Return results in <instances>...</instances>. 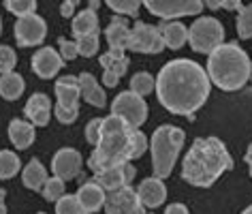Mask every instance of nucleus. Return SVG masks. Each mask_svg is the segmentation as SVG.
I'll return each instance as SVG.
<instances>
[{"mask_svg":"<svg viewBox=\"0 0 252 214\" xmlns=\"http://www.w3.org/2000/svg\"><path fill=\"white\" fill-rule=\"evenodd\" d=\"M103 84H105V86H109V88H116V86L120 84V77H118V75H113V73H109V71H105V75H103Z\"/></svg>","mask_w":252,"mask_h":214,"instance_id":"nucleus-40","label":"nucleus"},{"mask_svg":"<svg viewBox=\"0 0 252 214\" xmlns=\"http://www.w3.org/2000/svg\"><path fill=\"white\" fill-rule=\"evenodd\" d=\"M100 124H103V118H94L86 127V142L92 143V146H96V142L100 137Z\"/></svg>","mask_w":252,"mask_h":214,"instance_id":"nucleus-38","label":"nucleus"},{"mask_svg":"<svg viewBox=\"0 0 252 214\" xmlns=\"http://www.w3.org/2000/svg\"><path fill=\"white\" fill-rule=\"evenodd\" d=\"M45 35H47V24L36 13L22 15L20 20L15 22V39L20 43V47L39 45V43H43V39H45Z\"/></svg>","mask_w":252,"mask_h":214,"instance_id":"nucleus-12","label":"nucleus"},{"mask_svg":"<svg viewBox=\"0 0 252 214\" xmlns=\"http://www.w3.org/2000/svg\"><path fill=\"white\" fill-rule=\"evenodd\" d=\"M184 131L180 127H173V124H162L154 131L150 150H152V169L156 178L171 176L175 159H178L180 150L184 146Z\"/></svg>","mask_w":252,"mask_h":214,"instance_id":"nucleus-5","label":"nucleus"},{"mask_svg":"<svg viewBox=\"0 0 252 214\" xmlns=\"http://www.w3.org/2000/svg\"><path fill=\"white\" fill-rule=\"evenodd\" d=\"M56 97L58 103L54 107V114L62 124H73L79 116V79L73 75L60 77L56 81Z\"/></svg>","mask_w":252,"mask_h":214,"instance_id":"nucleus-7","label":"nucleus"},{"mask_svg":"<svg viewBox=\"0 0 252 214\" xmlns=\"http://www.w3.org/2000/svg\"><path fill=\"white\" fill-rule=\"evenodd\" d=\"M137 195H139V201L148 210H154V208L165 204L167 186H165V182H162V178H156L154 176V178H148L141 182L139 188H137Z\"/></svg>","mask_w":252,"mask_h":214,"instance_id":"nucleus-17","label":"nucleus"},{"mask_svg":"<svg viewBox=\"0 0 252 214\" xmlns=\"http://www.w3.org/2000/svg\"><path fill=\"white\" fill-rule=\"evenodd\" d=\"M58 43H60V56H62V60L64 62H68V60H75L79 56V49H77V41H68V39H58Z\"/></svg>","mask_w":252,"mask_h":214,"instance_id":"nucleus-37","label":"nucleus"},{"mask_svg":"<svg viewBox=\"0 0 252 214\" xmlns=\"http://www.w3.org/2000/svg\"><path fill=\"white\" fill-rule=\"evenodd\" d=\"M52 101H49L47 94L43 92H34L30 94L26 107H24V114L30 118V122L34 127H47L49 118H52Z\"/></svg>","mask_w":252,"mask_h":214,"instance_id":"nucleus-16","label":"nucleus"},{"mask_svg":"<svg viewBox=\"0 0 252 214\" xmlns=\"http://www.w3.org/2000/svg\"><path fill=\"white\" fill-rule=\"evenodd\" d=\"M64 195V180L60 178H47V182L43 184V197L45 201H58Z\"/></svg>","mask_w":252,"mask_h":214,"instance_id":"nucleus-32","label":"nucleus"},{"mask_svg":"<svg viewBox=\"0 0 252 214\" xmlns=\"http://www.w3.org/2000/svg\"><path fill=\"white\" fill-rule=\"evenodd\" d=\"M4 9L11 11V13H15L17 17H22V15L34 13L36 0H4Z\"/></svg>","mask_w":252,"mask_h":214,"instance_id":"nucleus-34","label":"nucleus"},{"mask_svg":"<svg viewBox=\"0 0 252 214\" xmlns=\"http://www.w3.org/2000/svg\"><path fill=\"white\" fill-rule=\"evenodd\" d=\"M135 176H137L135 165L130 161H126L118 167H111V169H105V172L94 174L92 180L109 193V191H116V188H122V186H130V182L135 180Z\"/></svg>","mask_w":252,"mask_h":214,"instance_id":"nucleus-13","label":"nucleus"},{"mask_svg":"<svg viewBox=\"0 0 252 214\" xmlns=\"http://www.w3.org/2000/svg\"><path fill=\"white\" fill-rule=\"evenodd\" d=\"M105 212L107 214H148L146 206L139 201V195L130 186H122L107 193Z\"/></svg>","mask_w":252,"mask_h":214,"instance_id":"nucleus-11","label":"nucleus"},{"mask_svg":"<svg viewBox=\"0 0 252 214\" xmlns=\"http://www.w3.org/2000/svg\"><path fill=\"white\" fill-rule=\"evenodd\" d=\"M250 71L252 62L248 54L235 43H222L207 58V75L212 84L226 92L244 88L250 79Z\"/></svg>","mask_w":252,"mask_h":214,"instance_id":"nucleus-4","label":"nucleus"},{"mask_svg":"<svg viewBox=\"0 0 252 214\" xmlns=\"http://www.w3.org/2000/svg\"><path fill=\"white\" fill-rule=\"evenodd\" d=\"M0 35H2V20H0Z\"/></svg>","mask_w":252,"mask_h":214,"instance_id":"nucleus-48","label":"nucleus"},{"mask_svg":"<svg viewBox=\"0 0 252 214\" xmlns=\"http://www.w3.org/2000/svg\"><path fill=\"white\" fill-rule=\"evenodd\" d=\"M98 45H100L98 33H92V35H86V36H79L77 39V49L86 58H92V56L98 52Z\"/></svg>","mask_w":252,"mask_h":214,"instance_id":"nucleus-33","label":"nucleus"},{"mask_svg":"<svg viewBox=\"0 0 252 214\" xmlns=\"http://www.w3.org/2000/svg\"><path fill=\"white\" fill-rule=\"evenodd\" d=\"M111 114L120 116L126 124L139 129L143 122L148 120V105L141 94H135L133 90L120 92L111 103Z\"/></svg>","mask_w":252,"mask_h":214,"instance_id":"nucleus-8","label":"nucleus"},{"mask_svg":"<svg viewBox=\"0 0 252 214\" xmlns=\"http://www.w3.org/2000/svg\"><path fill=\"white\" fill-rule=\"evenodd\" d=\"M22 169L20 156L11 150H0V180H9Z\"/></svg>","mask_w":252,"mask_h":214,"instance_id":"nucleus-27","label":"nucleus"},{"mask_svg":"<svg viewBox=\"0 0 252 214\" xmlns=\"http://www.w3.org/2000/svg\"><path fill=\"white\" fill-rule=\"evenodd\" d=\"M165 47L167 43L162 39L158 26H150V24L143 22L135 24L128 35V43H126V49L137 54H160Z\"/></svg>","mask_w":252,"mask_h":214,"instance_id":"nucleus-9","label":"nucleus"},{"mask_svg":"<svg viewBox=\"0 0 252 214\" xmlns=\"http://www.w3.org/2000/svg\"><path fill=\"white\" fill-rule=\"evenodd\" d=\"M210 75L194 60L175 58L160 69L156 94L160 105L175 116H192L210 97Z\"/></svg>","mask_w":252,"mask_h":214,"instance_id":"nucleus-1","label":"nucleus"},{"mask_svg":"<svg viewBox=\"0 0 252 214\" xmlns=\"http://www.w3.org/2000/svg\"><path fill=\"white\" fill-rule=\"evenodd\" d=\"M222 2L224 0H203V7L212 9V11H218V9H222Z\"/></svg>","mask_w":252,"mask_h":214,"instance_id":"nucleus-43","label":"nucleus"},{"mask_svg":"<svg viewBox=\"0 0 252 214\" xmlns=\"http://www.w3.org/2000/svg\"><path fill=\"white\" fill-rule=\"evenodd\" d=\"M237 35H239V39H252V4L239 9Z\"/></svg>","mask_w":252,"mask_h":214,"instance_id":"nucleus-31","label":"nucleus"},{"mask_svg":"<svg viewBox=\"0 0 252 214\" xmlns=\"http://www.w3.org/2000/svg\"><path fill=\"white\" fill-rule=\"evenodd\" d=\"M165 214H188V208L184 204H171V206H167Z\"/></svg>","mask_w":252,"mask_h":214,"instance_id":"nucleus-41","label":"nucleus"},{"mask_svg":"<svg viewBox=\"0 0 252 214\" xmlns=\"http://www.w3.org/2000/svg\"><path fill=\"white\" fill-rule=\"evenodd\" d=\"M222 9H226V11H239V9H242V0H224Z\"/></svg>","mask_w":252,"mask_h":214,"instance_id":"nucleus-42","label":"nucleus"},{"mask_svg":"<svg viewBox=\"0 0 252 214\" xmlns=\"http://www.w3.org/2000/svg\"><path fill=\"white\" fill-rule=\"evenodd\" d=\"M109 4V9H113L116 13L122 15H137L139 13V7L143 4V0H105Z\"/></svg>","mask_w":252,"mask_h":214,"instance_id":"nucleus-30","label":"nucleus"},{"mask_svg":"<svg viewBox=\"0 0 252 214\" xmlns=\"http://www.w3.org/2000/svg\"><path fill=\"white\" fill-rule=\"evenodd\" d=\"M56 214H90L84 206L79 204L77 195H62V197L56 201Z\"/></svg>","mask_w":252,"mask_h":214,"instance_id":"nucleus-28","label":"nucleus"},{"mask_svg":"<svg viewBox=\"0 0 252 214\" xmlns=\"http://www.w3.org/2000/svg\"><path fill=\"white\" fill-rule=\"evenodd\" d=\"M133 129L126 124L120 116H107L100 124V137L96 142L92 156L88 159V167L94 174L105 172V169L118 167L122 163L130 161V137H133Z\"/></svg>","mask_w":252,"mask_h":214,"instance_id":"nucleus-3","label":"nucleus"},{"mask_svg":"<svg viewBox=\"0 0 252 214\" xmlns=\"http://www.w3.org/2000/svg\"><path fill=\"white\" fill-rule=\"evenodd\" d=\"M62 65H64V60H62V56L54 47H41L32 56V71L41 79H52L62 69Z\"/></svg>","mask_w":252,"mask_h":214,"instance_id":"nucleus-15","label":"nucleus"},{"mask_svg":"<svg viewBox=\"0 0 252 214\" xmlns=\"http://www.w3.org/2000/svg\"><path fill=\"white\" fill-rule=\"evenodd\" d=\"M242 214H252V206H250V208H246V210H244Z\"/></svg>","mask_w":252,"mask_h":214,"instance_id":"nucleus-47","label":"nucleus"},{"mask_svg":"<svg viewBox=\"0 0 252 214\" xmlns=\"http://www.w3.org/2000/svg\"><path fill=\"white\" fill-rule=\"evenodd\" d=\"M224 41V26L216 17H199L197 22L188 28V43L192 52L210 56L218 45Z\"/></svg>","mask_w":252,"mask_h":214,"instance_id":"nucleus-6","label":"nucleus"},{"mask_svg":"<svg viewBox=\"0 0 252 214\" xmlns=\"http://www.w3.org/2000/svg\"><path fill=\"white\" fill-rule=\"evenodd\" d=\"M22 182L30 191H43V184L47 182V172H45V167L41 165L39 159H32L26 165V169H24V174H22Z\"/></svg>","mask_w":252,"mask_h":214,"instance_id":"nucleus-24","label":"nucleus"},{"mask_svg":"<svg viewBox=\"0 0 252 214\" xmlns=\"http://www.w3.org/2000/svg\"><path fill=\"white\" fill-rule=\"evenodd\" d=\"M77 199H79V204L92 214V212H98L100 208H105L107 191L100 184H96L94 180H88V182H84V184L79 186Z\"/></svg>","mask_w":252,"mask_h":214,"instance_id":"nucleus-18","label":"nucleus"},{"mask_svg":"<svg viewBox=\"0 0 252 214\" xmlns=\"http://www.w3.org/2000/svg\"><path fill=\"white\" fill-rule=\"evenodd\" d=\"M130 90H133L135 94H141V97H146V94L156 90V79L150 73L141 71V73H137V75L130 77Z\"/></svg>","mask_w":252,"mask_h":214,"instance_id":"nucleus-29","label":"nucleus"},{"mask_svg":"<svg viewBox=\"0 0 252 214\" xmlns=\"http://www.w3.org/2000/svg\"><path fill=\"white\" fill-rule=\"evenodd\" d=\"M73 35L75 39H79V36H86V35H92V33H98V15L96 11L92 9H84L81 13H77L73 17Z\"/></svg>","mask_w":252,"mask_h":214,"instance_id":"nucleus-23","label":"nucleus"},{"mask_svg":"<svg viewBox=\"0 0 252 214\" xmlns=\"http://www.w3.org/2000/svg\"><path fill=\"white\" fill-rule=\"evenodd\" d=\"M24 77L20 73H2L0 75V97H2L4 101H17L22 97L24 92Z\"/></svg>","mask_w":252,"mask_h":214,"instance_id":"nucleus-25","label":"nucleus"},{"mask_svg":"<svg viewBox=\"0 0 252 214\" xmlns=\"http://www.w3.org/2000/svg\"><path fill=\"white\" fill-rule=\"evenodd\" d=\"M158 30L169 49H180L184 47V43H188V28L182 22H162L158 24Z\"/></svg>","mask_w":252,"mask_h":214,"instance_id":"nucleus-22","label":"nucleus"},{"mask_svg":"<svg viewBox=\"0 0 252 214\" xmlns=\"http://www.w3.org/2000/svg\"><path fill=\"white\" fill-rule=\"evenodd\" d=\"M39 214H43V212H39Z\"/></svg>","mask_w":252,"mask_h":214,"instance_id":"nucleus-49","label":"nucleus"},{"mask_svg":"<svg viewBox=\"0 0 252 214\" xmlns=\"http://www.w3.org/2000/svg\"><path fill=\"white\" fill-rule=\"evenodd\" d=\"M77 79H79V92L86 103H90L94 107L107 105V94L103 92V88H98V81L92 73H81L77 75Z\"/></svg>","mask_w":252,"mask_h":214,"instance_id":"nucleus-19","label":"nucleus"},{"mask_svg":"<svg viewBox=\"0 0 252 214\" xmlns=\"http://www.w3.org/2000/svg\"><path fill=\"white\" fill-rule=\"evenodd\" d=\"M229 169H233V159L224 143L218 137H199L184 156L182 180L190 186L207 188Z\"/></svg>","mask_w":252,"mask_h":214,"instance_id":"nucleus-2","label":"nucleus"},{"mask_svg":"<svg viewBox=\"0 0 252 214\" xmlns=\"http://www.w3.org/2000/svg\"><path fill=\"white\" fill-rule=\"evenodd\" d=\"M98 7H100L98 0H90V9H92V11H98Z\"/></svg>","mask_w":252,"mask_h":214,"instance_id":"nucleus-46","label":"nucleus"},{"mask_svg":"<svg viewBox=\"0 0 252 214\" xmlns=\"http://www.w3.org/2000/svg\"><path fill=\"white\" fill-rule=\"evenodd\" d=\"M81 165H84V159L75 148H62L54 154L52 159V172L56 178L60 180H73L81 174Z\"/></svg>","mask_w":252,"mask_h":214,"instance_id":"nucleus-14","label":"nucleus"},{"mask_svg":"<svg viewBox=\"0 0 252 214\" xmlns=\"http://www.w3.org/2000/svg\"><path fill=\"white\" fill-rule=\"evenodd\" d=\"M148 150V137L141 133L139 129H133V137H130V161L141 159Z\"/></svg>","mask_w":252,"mask_h":214,"instance_id":"nucleus-35","label":"nucleus"},{"mask_svg":"<svg viewBox=\"0 0 252 214\" xmlns=\"http://www.w3.org/2000/svg\"><path fill=\"white\" fill-rule=\"evenodd\" d=\"M79 4V0H64L62 2V7H60V15L62 17H71L75 13V7Z\"/></svg>","mask_w":252,"mask_h":214,"instance_id":"nucleus-39","label":"nucleus"},{"mask_svg":"<svg viewBox=\"0 0 252 214\" xmlns=\"http://www.w3.org/2000/svg\"><path fill=\"white\" fill-rule=\"evenodd\" d=\"M128 22L122 20V17H113L109 28H107V43H109V49H118V52H126V43H128Z\"/></svg>","mask_w":252,"mask_h":214,"instance_id":"nucleus-21","label":"nucleus"},{"mask_svg":"<svg viewBox=\"0 0 252 214\" xmlns=\"http://www.w3.org/2000/svg\"><path fill=\"white\" fill-rule=\"evenodd\" d=\"M148 11L162 20L197 15L203 9V0H143Z\"/></svg>","mask_w":252,"mask_h":214,"instance_id":"nucleus-10","label":"nucleus"},{"mask_svg":"<svg viewBox=\"0 0 252 214\" xmlns=\"http://www.w3.org/2000/svg\"><path fill=\"white\" fill-rule=\"evenodd\" d=\"M34 124L26 120H11L9 124V140L17 150H26L34 142Z\"/></svg>","mask_w":252,"mask_h":214,"instance_id":"nucleus-20","label":"nucleus"},{"mask_svg":"<svg viewBox=\"0 0 252 214\" xmlns=\"http://www.w3.org/2000/svg\"><path fill=\"white\" fill-rule=\"evenodd\" d=\"M100 65H103L105 71H109L118 77H122L128 69V58L124 56V52H118V49H109L107 54L100 56Z\"/></svg>","mask_w":252,"mask_h":214,"instance_id":"nucleus-26","label":"nucleus"},{"mask_svg":"<svg viewBox=\"0 0 252 214\" xmlns=\"http://www.w3.org/2000/svg\"><path fill=\"white\" fill-rule=\"evenodd\" d=\"M246 163H248V169H250V178H252V143L246 150Z\"/></svg>","mask_w":252,"mask_h":214,"instance_id":"nucleus-45","label":"nucleus"},{"mask_svg":"<svg viewBox=\"0 0 252 214\" xmlns=\"http://www.w3.org/2000/svg\"><path fill=\"white\" fill-rule=\"evenodd\" d=\"M17 65V56L9 45H0V73L13 71Z\"/></svg>","mask_w":252,"mask_h":214,"instance_id":"nucleus-36","label":"nucleus"},{"mask_svg":"<svg viewBox=\"0 0 252 214\" xmlns=\"http://www.w3.org/2000/svg\"><path fill=\"white\" fill-rule=\"evenodd\" d=\"M4 197H7V191L0 188V214H7V204H4Z\"/></svg>","mask_w":252,"mask_h":214,"instance_id":"nucleus-44","label":"nucleus"}]
</instances>
